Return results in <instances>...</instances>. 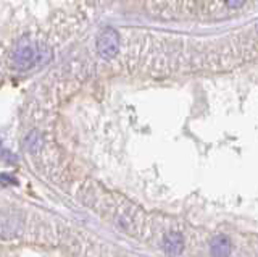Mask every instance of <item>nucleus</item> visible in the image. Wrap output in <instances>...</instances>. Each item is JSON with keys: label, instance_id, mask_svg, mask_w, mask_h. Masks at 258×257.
Masks as SVG:
<instances>
[{"label": "nucleus", "instance_id": "3", "mask_svg": "<svg viewBox=\"0 0 258 257\" xmlns=\"http://www.w3.org/2000/svg\"><path fill=\"white\" fill-rule=\"evenodd\" d=\"M163 247H165V252L171 257H176L182 252V236L181 233L177 231H171L168 233L165 236V241H163Z\"/></svg>", "mask_w": 258, "mask_h": 257}, {"label": "nucleus", "instance_id": "1", "mask_svg": "<svg viewBox=\"0 0 258 257\" xmlns=\"http://www.w3.org/2000/svg\"><path fill=\"white\" fill-rule=\"evenodd\" d=\"M50 59V49L44 44L26 41L15 47L12 52V65L18 70H28L36 65H42Z\"/></svg>", "mask_w": 258, "mask_h": 257}, {"label": "nucleus", "instance_id": "4", "mask_svg": "<svg viewBox=\"0 0 258 257\" xmlns=\"http://www.w3.org/2000/svg\"><path fill=\"white\" fill-rule=\"evenodd\" d=\"M210 251H212L213 257H229L231 254V241L228 236L220 235L212 241V246H210Z\"/></svg>", "mask_w": 258, "mask_h": 257}, {"label": "nucleus", "instance_id": "2", "mask_svg": "<svg viewBox=\"0 0 258 257\" xmlns=\"http://www.w3.org/2000/svg\"><path fill=\"white\" fill-rule=\"evenodd\" d=\"M119 50V36L115 29L105 28L97 37V52L103 60H111Z\"/></svg>", "mask_w": 258, "mask_h": 257}]
</instances>
